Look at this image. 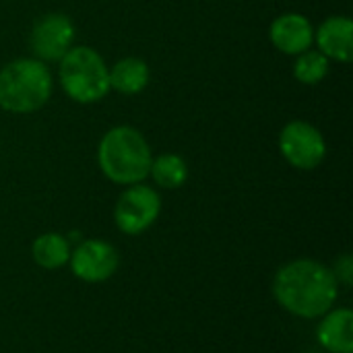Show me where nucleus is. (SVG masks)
I'll return each mask as SVG.
<instances>
[{
    "mask_svg": "<svg viewBox=\"0 0 353 353\" xmlns=\"http://www.w3.org/2000/svg\"><path fill=\"white\" fill-rule=\"evenodd\" d=\"M273 292L288 312L302 319H319L337 300V277L316 261H294L277 271Z\"/></svg>",
    "mask_w": 353,
    "mask_h": 353,
    "instance_id": "obj_1",
    "label": "nucleus"
},
{
    "mask_svg": "<svg viewBox=\"0 0 353 353\" xmlns=\"http://www.w3.org/2000/svg\"><path fill=\"white\" fill-rule=\"evenodd\" d=\"M151 147L147 139L132 126L110 128L97 147V163L105 178L116 184H139L151 170Z\"/></svg>",
    "mask_w": 353,
    "mask_h": 353,
    "instance_id": "obj_2",
    "label": "nucleus"
},
{
    "mask_svg": "<svg viewBox=\"0 0 353 353\" xmlns=\"http://www.w3.org/2000/svg\"><path fill=\"white\" fill-rule=\"evenodd\" d=\"M54 79L37 58H19L0 68V108L10 114H31L46 105Z\"/></svg>",
    "mask_w": 353,
    "mask_h": 353,
    "instance_id": "obj_3",
    "label": "nucleus"
},
{
    "mask_svg": "<svg viewBox=\"0 0 353 353\" xmlns=\"http://www.w3.org/2000/svg\"><path fill=\"white\" fill-rule=\"evenodd\" d=\"M64 93L77 103L101 101L110 91V74L103 58L87 46H72L58 70Z\"/></svg>",
    "mask_w": 353,
    "mask_h": 353,
    "instance_id": "obj_4",
    "label": "nucleus"
},
{
    "mask_svg": "<svg viewBox=\"0 0 353 353\" xmlns=\"http://www.w3.org/2000/svg\"><path fill=\"white\" fill-rule=\"evenodd\" d=\"M279 151L285 161L298 170H314L327 155V143L316 126L304 120H294L279 134Z\"/></svg>",
    "mask_w": 353,
    "mask_h": 353,
    "instance_id": "obj_5",
    "label": "nucleus"
},
{
    "mask_svg": "<svg viewBox=\"0 0 353 353\" xmlns=\"http://www.w3.org/2000/svg\"><path fill=\"white\" fill-rule=\"evenodd\" d=\"M159 211H161V199L153 188L145 184H130V188L124 190L116 203L114 219L124 234L137 236L155 223Z\"/></svg>",
    "mask_w": 353,
    "mask_h": 353,
    "instance_id": "obj_6",
    "label": "nucleus"
},
{
    "mask_svg": "<svg viewBox=\"0 0 353 353\" xmlns=\"http://www.w3.org/2000/svg\"><path fill=\"white\" fill-rule=\"evenodd\" d=\"M72 41L74 25L62 12H50L37 19L29 35L31 52L41 62H60L72 48Z\"/></svg>",
    "mask_w": 353,
    "mask_h": 353,
    "instance_id": "obj_7",
    "label": "nucleus"
},
{
    "mask_svg": "<svg viewBox=\"0 0 353 353\" xmlns=\"http://www.w3.org/2000/svg\"><path fill=\"white\" fill-rule=\"evenodd\" d=\"M72 273L89 283H99L110 279L118 269V252L112 244L101 240H87L77 246L70 254Z\"/></svg>",
    "mask_w": 353,
    "mask_h": 353,
    "instance_id": "obj_8",
    "label": "nucleus"
},
{
    "mask_svg": "<svg viewBox=\"0 0 353 353\" xmlns=\"http://www.w3.org/2000/svg\"><path fill=\"white\" fill-rule=\"evenodd\" d=\"M269 37L279 52L298 56V54L310 50V46L314 41V29L304 14L285 12L271 23Z\"/></svg>",
    "mask_w": 353,
    "mask_h": 353,
    "instance_id": "obj_9",
    "label": "nucleus"
},
{
    "mask_svg": "<svg viewBox=\"0 0 353 353\" xmlns=\"http://www.w3.org/2000/svg\"><path fill=\"white\" fill-rule=\"evenodd\" d=\"M319 52L327 58L350 62L353 58V23L350 17H329L314 31Z\"/></svg>",
    "mask_w": 353,
    "mask_h": 353,
    "instance_id": "obj_10",
    "label": "nucleus"
},
{
    "mask_svg": "<svg viewBox=\"0 0 353 353\" xmlns=\"http://www.w3.org/2000/svg\"><path fill=\"white\" fill-rule=\"evenodd\" d=\"M319 341L331 353H353V314L341 308L331 312L319 327Z\"/></svg>",
    "mask_w": 353,
    "mask_h": 353,
    "instance_id": "obj_11",
    "label": "nucleus"
},
{
    "mask_svg": "<svg viewBox=\"0 0 353 353\" xmlns=\"http://www.w3.org/2000/svg\"><path fill=\"white\" fill-rule=\"evenodd\" d=\"M108 74H110V89L122 95L141 93L151 79L149 66L141 58H122L112 68H108Z\"/></svg>",
    "mask_w": 353,
    "mask_h": 353,
    "instance_id": "obj_12",
    "label": "nucleus"
},
{
    "mask_svg": "<svg viewBox=\"0 0 353 353\" xmlns=\"http://www.w3.org/2000/svg\"><path fill=\"white\" fill-rule=\"evenodd\" d=\"M149 176L155 180L157 186L168 188V190H174V188H180L186 182V178H188V165L176 153H161L159 157H155L151 161Z\"/></svg>",
    "mask_w": 353,
    "mask_h": 353,
    "instance_id": "obj_13",
    "label": "nucleus"
},
{
    "mask_svg": "<svg viewBox=\"0 0 353 353\" xmlns=\"http://www.w3.org/2000/svg\"><path fill=\"white\" fill-rule=\"evenodd\" d=\"M33 261L43 269H60L70 259L68 240L60 234H43L33 242Z\"/></svg>",
    "mask_w": 353,
    "mask_h": 353,
    "instance_id": "obj_14",
    "label": "nucleus"
},
{
    "mask_svg": "<svg viewBox=\"0 0 353 353\" xmlns=\"http://www.w3.org/2000/svg\"><path fill=\"white\" fill-rule=\"evenodd\" d=\"M327 72H329V58L319 50H306L298 54V60L294 64V77L300 83L316 85L327 77Z\"/></svg>",
    "mask_w": 353,
    "mask_h": 353,
    "instance_id": "obj_15",
    "label": "nucleus"
}]
</instances>
